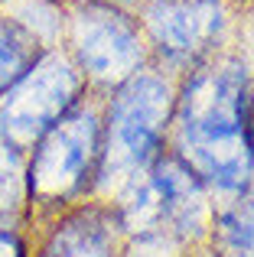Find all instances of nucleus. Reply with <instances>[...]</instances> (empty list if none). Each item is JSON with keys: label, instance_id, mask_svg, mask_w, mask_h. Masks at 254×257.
Wrapping results in <instances>:
<instances>
[{"label": "nucleus", "instance_id": "1", "mask_svg": "<svg viewBox=\"0 0 254 257\" xmlns=\"http://www.w3.org/2000/svg\"><path fill=\"white\" fill-rule=\"evenodd\" d=\"M244 69L222 62L202 69L176 98V157L205 186L244 192L254 176V157L244 134Z\"/></svg>", "mask_w": 254, "mask_h": 257}, {"label": "nucleus", "instance_id": "2", "mask_svg": "<svg viewBox=\"0 0 254 257\" xmlns=\"http://www.w3.org/2000/svg\"><path fill=\"white\" fill-rule=\"evenodd\" d=\"M176 111V94L160 75L127 78L111 101V114L104 124V150L98 182L137 179L160 157L166 124Z\"/></svg>", "mask_w": 254, "mask_h": 257}, {"label": "nucleus", "instance_id": "3", "mask_svg": "<svg viewBox=\"0 0 254 257\" xmlns=\"http://www.w3.org/2000/svg\"><path fill=\"white\" fill-rule=\"evenodd\" d=\"M117 221L140 241H189L205 225V182L179 157H157L131 182Z\"/></svg>", "mask_w": 254, "mask_h": 257}, {"label": "nucleus", "instance_id": "4", "mask_svg": "<svg viewBox=\"0 0 254 257\" xmlns=\"http://www.w3.org/2000/svg\"><path fill=\"white\" fill-rule=\"evenodd\" d=\"M104 150V124L95 111L72 107L36 140L26 166V195L39 202H69L98 182Z\"/></svg>", "mask_w": 254, "mask_h": 257}, {"label": "nucleus", "instance_id": "5", "mask_svg": "<svg viewBox=\"0 0 254 257\" xmlns=\"http://www.w3.org/2000/svg\"><path fill=\"white\" fill-rule=\"evenodd\" d=\"M78 72L56 52H46L30 65L23 78L4 94L0 104V137L13 147L36 144L52 124L78 107Z\"/></svg>", "mask_w": 254, "mask_h": 257}, {"label": "nucleus", "instance_id": "6", "mask_svg": "<svg viewBox=\"0 0 254 257\" xmlns=\"http://www.w3.org/2000/svg\"><path fill=\"white\" fill-rule=\"evenodd\" d=\"M78 62L85 75L98 82H127L137 75V65L144 59L137 26L114 10H85L78 20Z\"/></svg>", "mask_w": 254, "mask_h": 257}, {"label": "nucleus", "instance_id": "7", "mask_svg": "<svg viewBox=\"0 0 254 257\" xmlns=\"http://www.w3.org/2000/svg\"><path fill=\"white\" fill-rule=\"evenodd\" d=\"M147 26L160 49L173 59H196L209 52L222 30L218 0H157L147 10Z\"/></svg>", "mask_w": 254, "mask_h": 257}, {"label": "nucleus", "instance_id": "8", "mask_svg": "<svg viewBox=\"0 0 254 257\" xmlns=\"http://www.w3.org/2000/svg\"><path fill=\"white\" fill-rule=\"evenodd\" d=\"M117 231H121L117 215L104 208H82L59 221L39 257H114Z\"/></svg>", "mask_w": 254, "mask_h": 257}, {"label": "nucleus", "instance_id": "9", "mask_svg": "<svg viewBox=\"0 0 254 257\" xmlns=\"http://www.w3.org/2000/svg\"><path fill=\"white\" fill-rule=\"evenodd\" d=\"M215 257H254V192H244L215 221Z\"/></svg>", "mask_w": 254, "mask_h": 257}, {"label": "nucleus", "instance_id": "10", "mask_svg": "<svg viewBox=\"0 0 254 257\" xmlns=\"http://www.w3.org/2000/svg\"><path fill=\"white\" fill-rule=\"evenodd\" d=\"M36 62V39L20 23L0 20V98Z\"/></svg>", "mask_w": 254, "mask_h": 257}, {"label": "nucleus", "instance_id": "11", "mask_svg": "<svg viewBox=\"0 0 254 257\" xmlns=\"http://www.w3.org/2000/svg\"><path fill=\"white\" fill-rule=\"evenodd\" d=\"M23 195H26V170L20 160V147L0 137V215L13 212V205Z\"/></svg>", "mask_w": 254, "mask_h": 257}, {"label": "nucleus", "instance_id": "12", "mask_svg": "<svg viewBox=\"0 0 254 257\" xmlns=\"http://www.w3.org/2000/svg\"><path fill=\"white\" fill-rule=\"evenodd\" d=\"M0 257H26V247L20 241V234L10 231V228H0Z\"/></svg>", "mask_w": 254, "mask_h": 257}, {"label": "nucleus", "instance_id": "13", "mask_svg": "<svg viewBox=\"0 0 254 257\" xmlns=\"http://www.w3.org/2000/svg\"><path fill=\"white\" fill-rule=\"evenodd\" d=\"M244 134H248V147L254 157V82H248L244 88Z\"/></svg>", "mask_w": 254, "mask_h": 257}, {"label": "nucleus", "instance_id": "14", "mask_svg": "<svg viewBox=\"0 0 254 257\" xmlns=\"http://www.w3.org/2000/svg\"><path fill=\"white\" fill-rule=\"evenodd\" d=\"M131 257H160V254H131Z\"/></svg>", "mask_w": 254, "mask_h": 257}]
</instances>
